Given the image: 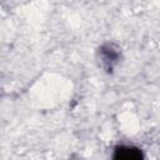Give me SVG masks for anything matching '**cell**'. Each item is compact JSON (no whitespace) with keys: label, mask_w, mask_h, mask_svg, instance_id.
Segmentation results:
<instances>
[{"label":"cell","mask_w":160,"mask_h":160,"mask_svg":"<svg viewBox=\"0 0 160 160\" xmlns=\"http://www.w3.org/2000/svg\"><path fill=\"white\" fill-rule=\"evenodd\" d=\"M119 50L114 48V45L111 44H106V45H102L100 48V56H101V61L104 64V66L108 69V70H111L112 66L118 62L119 60Z\"/></svg>","instance_id":"6da1fadb"},{"label":"cell","mask_w":160,"mask_h":160,"mask_svg":"<svg viewBox=\"0 0 160 160\" xmlns=\"http://www.w3.org/2000/svg\"><path fill=\"white\" fill-rule=\"evenodd\" d=\"M141 158V150L134 146H118L114 152V159L116 160H139Z\"/></svg>","instance_id":"7a4b0ae2"}]
</instances>
